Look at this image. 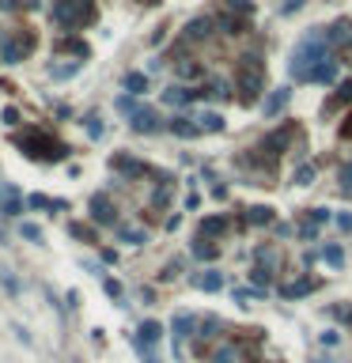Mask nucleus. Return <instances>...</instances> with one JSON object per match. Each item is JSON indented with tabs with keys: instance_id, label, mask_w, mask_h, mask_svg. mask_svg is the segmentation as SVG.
Here are the masks:
<instances>
[{
	"instance_id": "nucleus-34",
	"label": "nucleus",
	"mask_w": 352,
	"mask_h": 363,
	"mask_svg": "<svg viewBox=\"0 0 352 363\" xmlns=\"http://www.w3.org/2000/svg\"><path fill=\"white\" fill-rule=\"evenodd\" d=\"M250 280H254V287H258V292H265V287H269V280H273V269L254 265V269H250Z\"/></svg>"
},
{
	"instance_id": "nucleus-11",
	"label": "nucleus",
	"mask_w": 352,
	"mask_h": 363,
	"mask_svg": "<svg viewBox=\"0 0 352 363\" xmlns=\"http://www.w3.org/2000/svg\"><path fill=\"white\" fill-rule=\"evenodd\" d=\"M160 337H163V325L160 322H144L141 329H136V348H141L144 356H152V348L160 344Z\"/></svg>"
},
{
	"instance_id": "nucleus-21",
	"label": "nucleus",
	"mask_w": 352,
	"mask_h": 363,
	"mask_svg": "<svg viewBox=\"0 0 352 363\" xmlns=\"http://www.w3.org/2000/svg\"><path fill=\"white\" fill-rule=\"evenodd\" d=\"M220 329H224V325H220V318H201V322H197V341H201V348H205L209 341L220 344Z\"/></svg>"
},
{
	"instance_id": "nucleus-16",
	"label": "nucleus",
	"mask_w": 352,
	"mask_h": 363,
	"mask_svg": "<svg viewBox=\"0 0 352 363\" xmlns=\"http://www.w3.org/2000/svg\"><path fill=\"white\" fill-rule=\"evenodd\" d=\"M212 363H243V348L235 341H220L212 348Z\"/></svg>"
},
{
	"instance_id": "nucleus-52",
	"label": "nucleus",
	"mask_w": 352,
	"mask_h": 363,
	"mask_svg": "<svg viewBox=\"0 0 352 363\" xmlns=\"http://www.w3.org/2000/svg\"><path fill=\"white\" fill-rule=\"evenodd\" d=\"M0 242H8V235H4V227H0Z\"/></svg>"
},
{
	"instance_id": "nucleus-49",
	"label": "nucleus",
	"mask_w": 352,
	"mask_h": 363,
	"mask_svg": "<svg viewBox=\"0 0 352 363\" xmlns=\"http://www.w3.org/2000/svg\"><path fill=\"white\" fill-rule=\"evenodd\" d=\"M300 8H303V0H288V4L281 8V15H292V12H300Z\"/></svg>"
},
{
	"instance_id": "nucleus-23",
	"label": "nucleus",
	"mask_w": 352,
	"mask_h": 363,
	"mask_svg": "<svg viewBox=\"0 0 352 363\" xmlns=\"http://www.w3.org/2000/svg\"><path fill=\"white\" fill-rule=\"evenodd\" d=\"M227 235V220L224 216H205L201 220V239H220Z\"/></svg>"
},
{
	"instance_id": "nucleus-31",
	"label": "nucleus",
	"mask_w": 352,
	"mask_h": 363,
	"mask_svg": "<svg viewBox=\"0 0 352 363\" xmlns=\"http://www.w3.org/2000/svg\"><path fill=\"white\" fill-rule=\"evenodd\" d=\"M125 91H129V95H144V91H148V76H144V72H129V76H125Z\"/></svg>"
},
{
	"instance_id": "nucleus-9",
	"label": "nucleus",
	"mask_w": 352,
	"mask_h": 363,
	"mask_svg": "<svg viewBox=\"0 0 352 363\" xmlns=\"http://www.w3.org/2000/svg\"><path fill=\"white\" fill-rule=\"evenodd\" d=\"M23 212V193L12 182H0V216H20Z\"/></svg>"
},
{
	"instance_id": "nucleus-8",
	"label": "nucleus",
	"mask_w": 352,
	"mask_h": 363,
	"mask_svg": "<svg viewBox=\"0 0 352 363\" xmlns=\"http://www.w3.org/2000/svg\"><path fill=\"white\" fill-rule=\"evenodd\" d=\"M91 220L103 223V227H114L118 223V208L110 204L106 193H95V197H91Z\"/></svg>"
},
{
	"instance_id": "nucleus-26",
	"label": "nucleus",
	"mask_w": 352,
	"mask_h": 363,
	"mask_svg": "<svg viewBox=\"0 0 352 363\" xmlns=\"http://www.w3.org/2000/svg\"><path fill=\"white\" fill-rule=\"evenodd\" d=\"M349 102H352V80H345L337 91H333V99L326 102V114H330V110H337V106H349Z\"/></svg>"
},
{
	"instance_id": "nucleus-4",
	"label": "nucleus",
	"mask_w": 352,
	"mask_h": 363,
	"mask_svg": "<svg viewBox=\"0 0 352 363\" xmlns=\"http://www.w3.org/2000/svg\"><path fill=\"white\" fill-rule=\"evenodd\" d=\"M20 148H23L27 155H31V159H42V163H57V159H64V144L50 141V136H42V133L23 136Z\"/></svg>"
},
{
	"instance_id": "nucleus-35",
	"label": "nucleus",
	"mask_w": 352,
	"mask_h": 363,
	"mask_svg": "<svg viewBox=\"0 0 352 363\" xmlns=\"http://www.w3.org/2000/svg\"><path fill=\"white\" fill-rule=\"evenodd\" d=\"M322 257H326V265H333V269L345 265V250H341V246H326V250H322Z\"/></svg>"
},
{
	"instance_id": "nucleus-47",
	"label": "nucleus",
	"mask_w": 352,
	"mask_h": 363,
	"mask_svg": "<svg viewBox=\"0 0 352 363\" xmlns=\"http://www.w3.org/2000/svg\"><path fill=\"white\" fill-rule=\"evenodd\" d=\"M0 280H4L8 292H20V284H15V276H8V269H0Z\"/></svg>"
},
{
	"instance_id": "nucleus-28",
	"label": "nucleus",
	"mask_w": 352,
	"mask_h": 363,
	"mask_svg": "<svg viewBox=\"0 0 352 363\" xmlns=\"http://www.w3.org/2000/svg\"><path fill=\"white\" fill-rule=\"evenodd\" d=\"M193 284H197L201 292H220V287H224V276H220V273H212V269H209V273L193 276Z\"/></svg>"
},
{
	"instance_id": "nucleus-44",
	"label": "nucleus",
	"mask_w": 352,
	"mask_h": 363,
	"mask_svg": "<svg viewBox=\"0 0 352 363\" xmlns=\"http://www.w3.org/2000/svg\"><path fill=\"white\" fill-rule=\"evenodd\" d=\"M337 227L345 231V235H352V212H341V216H337Z\"/></svg>"
},
{
	"instance_id": "nucleus-41",
	"label": "nucleus",
	"mask_w": 352,
	"mask_h": 363,
	"mask_svg": "<svg viewBox=\"0 0 352 363\" xmlns=\"http://www.w3.org/2000/svg\"><path fill=\"white\" fill-rule=\"evenodd\" d=\"M337 182H341V190H349V193H352V163H345V166L337 171Z\"/></svg>"
},
{
	"instance_id": "nucleus-2",
	"label": "nucleus",
	"mask_w": 352,
	"mask_h": 363,
	"mask_svg": "<svg viewBox=\"0 0 352 363\" xmlns=\"http://www.w3.org/2000/svg\"><path fill=\"white\" fill-rule=\"evenodd\" d=\"M262 87H265L262 53H246V57H243V69H239V102H243V106L258 102V99H262Z\"/></svg>"
},
{
	"instance_id": "nucleus-30",
	"label": "nucleus",
	"mask_w": 352,
	"mask_h": 363,
	"mask_svg": "<svg viewBox=\"0 0 352 363\" xmlns=\"http://www.w3.org/2000/svg\"><path fill=\"white\" fill-rule=\"evenodd\" d=\"M80 69H83V61H69V64H50V76H53V80H69V76H76Z\"/></svg>"
},
{
	"instance_id": "nucleus-19",
	"label": "nucleus",
	"mask_w": 352,
	"mask_h": 363,
	"mask_svg": "<svg viewBox=\"0 0 352 363\" xmlns=\"http://www.w3.org/2000/svg\"><path fill=\"white\" fill-rule=\"evenodd\" d=\"M190 254L193 257H197V262H216V257H220V246H216V242H212V239H193V246H190Z\"/></svg>"
},
{
	"instance_id": "nucleus-40",
	"label": "nucleus",
	"mask_w": 352,
	"mask_h": 363,
	"mask_svg": "<svg viewBox=\"0 0 352 363\" xmlns=\"http://www.w3.org/2000/svg\"><path fill=\"white\" fill-rule=\"evenodd\" d=\"M258 295H262L258 287H239V292H235V303H239V306H246L250 299H258Z\"/></svg>"
},
{
	"instance_id": "nucleus-50",
	"label": "nucleus",
	"mask_w": 352,
	"mask_h": 363,
	"mask_svg": "<svg viewBox=\"0 0 352 363\" xmlns=\"http://www.w3.org/2000/svg\"><path fill=\"white\" fill-rule=\"evenodd\" d=\"M27 4H34V0H0V8H27Z\"/></svg>"
},
{
	"instance_id": "nucleus-53",
	"label": "nucleus",
	"mask_w": 352,
	"mask_h": 363,
	"mask_svg": "<svg viewBox=\"0 0 352 363\" xmlns=\"http://www.w3.org/2000/svg\"><path fill=\"white\" fill-rule=\"evenodd\" d=\"M141 4H160V0H141Z\"/></svg>"
},
{
	"instance_id": "nucleus-38",
	"label": "nucleus",
	"mask_w": 352,
	"mask_h": 363,
	"mask_svg": "<svg viewBox=\"0 0 352 363\" xmlns=\"http://www.w3.org/2000/svg\"><path fill=\"white\" fill-rule=\"evenodd\" d=\"M27 204H31V208H64V201H50V197H42V193L27 197Z\"/></svg>"
},
{
	"instance_id": "nucleus-6",
	"label": "nucleus",
	"mask_w": 352,
	"mask_h": 363,
	"mask_svg": "<svg viewBox=\"0 0 352 363\" xmlns=\"http://www.w3.org/2000/svg\"><path fill=\"white\" fill-rule=\"evenodd\" d=\"M171 329H174V356H182V348H186V337H193V333H197V318H193V314H174Z\"/></svg>"
},
{
	"instance_id": "nucleus-29",
	"label": "nucleus",
	"mask_w": 352,
	"mask_h": 363,
	"mask_svg": "<svg viewBox=\"0 0 352 363\" xmlns=\"http://www.w3.org/2000/svg\"><path fill=\"white\" fill-rule=\"evenodd\" d=\"M174 72H178L182 80H197L201 76V64L193 61V57H178V61H174Z\"/></svg>"
},
{
	"instance_id": "nucleus-15",
	"label": "nucleus",
	"mask_w": 352,
	"mask_h": 363,
	"mask_svg": "<svg viewBox=\"0 0 352 363\" xmlns=\"http://www.w3.org/2000/svg\"><path fill=\"white\" fill-rule=\"evenodd\" d=\"M326 220H330L326 208H311L307 216H303V223H300V235H303V239H314V235H318V227H322Z\"/></svg>"
},
{
	"instance_id": "nucleus-12",
	"label": "nucleus",
	"mask_w": 352,
	"mask_h": 363,
	"mask_svg": "<svg viewBox=\"0 0 352 363\" xmlns=\"http://www.w3.org/2000/svg\"><path fill=\"white\" fill-rule=\"evenodd\" d=\"M276 292H281V299H300V295L318 292V280H311V276H300V280H292V284H281Z\"/></svg>"
},
{
	"instance_id": "nucleus-32",
	"label": "nucleus",
	"mask_w": 352,
	"mask_h": 363,
	"mask_svg": "<svg viewBox=\"0 0 352 363\" xmlns=\"http://www.w3.org/2000/svg\"><path fill=\"white\" fill-rule=\"evenodd\" d=\"M193 121L201 125V133H220V129H224V118L220 114H197Z\"/></svg>"
},
{
	"instance_id": "nucleus-10",
	"label": "nucleus",
	"mask_w": 352,
	"mask_h": 363,
	"mask_svg": "<svg viewBox=\"0 0 352 363\" xmlns=\"http://www.w3.org/2000/svg\"><path fill=\"white\" fill-rule=\"evenodd\" d=\"M212 31H216V15H197L186 23V42H209Z\"/></svg>"
},
{
	"instance_id": "nucleus-25",
	"label": "nucleus",
	"mask_w": 352,
	"mask_h": 363,
	"mask_svg": "<svg viewBox=\"0 0 352 363\" xmlns=\"http://www.w3.org/2000/svg\"><path fill=\"white\" fill-rule=\"evenodd\" d=\"M243 220L254 223V227H269V223H273V208H265V204H254V208L243 212Z\"/></svg>"
},
{
	"instance_id": "nucleus-33",
	"label": "nucleus",
	"mask_w": 352,
	"mask_h": 363,
	"mask_svg": "<svg viewBox=\"0 0 352 363\" xmlns=\"http://www.w3.org/2000/svg\"><path fill=\"white\" fill-rule=\"evenodd\" d=\"M201 95H205V99H220V102H224V99L231 95V87H227V80H212L209 87L201 91Z\"/></svg>"
},
{
	"instance_id": "nucleus-51",
	"label": "nucleus",
	"mask_w": 352,
	"mask_h": 363,
	"mask_svg": "<svg viewBox=\"0 0 352 363\" xmlns=\"http://www.w3.org/2000/svg\"><path fill=\"white\" fill-rule=\"evenodd\" d=\"M337 341H341V333H322V344H326V348H333Z\"/></svg>"
},
{
	"instance_id": "nucleus-18",
	"label": "nucleus",
	"mask_w": 352,
	"mask_h": 363,
	"mask_svg": "<svg viewBox=\"0 0 352 363\" xmlns=\"http://www.w3.org/2000/svg\"><path fill=\"white\" fill-rule=\"evenodd\" d=\"M246 27H250V20H235V15H224V12L216 15V31H224L227 38H239V34H246Z\"/></svg>"
},
{
	"instance_id": "nucleus-14",
	"label": "nucleus",
	"mask_w": 352,
	"mask_h": 363,
	"mask_svg": "<svg viewBox=\"0 0 352 363\" xmlns=\"http://www.w3.org/2000/svg\"><path fill=\"white\" fill-rule=\"evenodd\" d=\"M326 34H330V45H337V50H352V20H337Z\"/></svg>"
},
{
	"instance_id": "nucleus-45",
	"label": "nucleus",
	"mask_w": 352,
	"mask_h": 363,
	"mask_svg": "<svg viewBox=\"0 0 352 363\" xmlns=\"http://www.w3.org/2000/svg\"><path fill=\"white\" fill-rule=\"evenodd\" d=\"M87 133H91V136H103V121H99L95 114L87 118Z\"/></svg>"
},
{
	"instance_id": "nucleus-48",
	"label": "nucleus",
	"mask_w": 352,
	"mask_h": 363,
	"mask_svg": "<svg viewBox=\"0 0 352 363\" xmlns=\"http://www.w3.org/2000/svg\"><path fill=\"white\" fill-rule=\"evenodd\" d=\"M341 141H352V114L341 121Z\"/></svg>"
},
{
	"instance_id": "nucleus-24",
	"label": "nucleus",
	"mask_w": 352,
	"mask_h": 363,
	"mask_svg": "<svg viewBox=\"0 0 352 363\" xmlns=\"http://www.w3.org/2000/svg\"><path fill=\"white\" fill-rule=\"evenodd\" d=\"M288 99H292V91L288 87H281V91H273L269 99H265V118H276L284 106H288Z\"/></svg>"
},
{
	"instance_id": "nucleus-1",
	"label": "nucleus",
	"mask_w": 352,
	"mask_h": 363,
	"mask_svg": "<svg viewBox=\"0 0 352 363\" xmlns=\"http://www.w3.org/2000/svg\"><path fill=\"white\" fill-rule=\"evenodd\" d=\"M330 61V34L322 31V27H314L311 34H303L300 42H295L292 57H288V72L295 80H307L318 64Z\"/></svg>"
},
{
	"instance_id": "nucleus-36",
	"label": "nucleus",
	"mask_w": 352,
	"mask_h": 363,
	"mask_svg": "<svg viewBox=\"0 0 352 363\" xmlns=\"http://www.w3.org/2000/svg\"><path fill=\"white\" fill-rule=\"evenodd\" d=\"M254 257H258V262H262V269H269L273 262H281V254H276L273 246H258V254H254Z\"/></svg>"
},
{
	"instance_id": "nucleus-3",
	"label": "nucleus",
	"mask_w": 352,
	"mask_h": 363,
	"mask_svg": "<svg viewBox=\"0 0 352 363\" xmlns=\"http://www.w3.org/2000/svg\"><path fill=\"white\" fill-rule=\"evenodd\" d=\"M91 20V0H57L53 4V23L64 31H76Z\"/></svg>"
},
{
	"instance_id": "nucleus-42",
	"label": "nucleus",
	"mask_w": 352,
	"mask_h": 363,
	"mask_svg": "<svg viewBox=\"0 0 352 363\" xmlns=\"http://www.w3.org/2000/svg\"><path fill=\"white\" fill-rule=\"evenodd\" d=\"M314 182V166H300L295 171V185H311Z\"/></svg>"
},
{
	"instance_id": "nucleus-20",
	"label": "nucleus",
	"mask_w": 352,
	"mask_h": 363,
	"mask_svg": "<svg viewBox=\"0 0 352 363\" xmlns=\"http://www.w3.org/2000/svg\"><path fill=\"white\" fill-rule=\"evenodd\" d=\"M220 12L235 15V20H250L254 15V0H220Z\"/></svg>"
},
{
	"instance_id": "nucleus-37",
	"label": "nucleus",
	"mask_w": 352,
	"mask_h": 363,
	"mask_svg": "<svg viewBox=\"0 0 352 363\" xmlns=\"http://www.w3.org/2000/svg\"><path fill=\"white\" fill-rule=\"evenodd\" d=\"M118 235H122L129 246H141V242H144V231L141 227H118Z\"/></svg>"
},
{
	"instance_id": "nucleus-54",
	"label": "nucleus",
	"mask_w": 352,
	"mask_h": 363,
	"mask_svg": "<svg viewBox=\"0 0 352 363\" xmlns=\"http://www.w3.org/2000/svg\"><path fill=\"white\" fill-rule=\"evenodd\" d=\"M314 363H330V360H314Z\"/></svg>"
},
{
	"instance_id": "nucleus-27",
	"label": "nucleus",
	"mask_w": 352,
	"mask_h": 363,
	"mask_svg": "<svg viewBox=\"0 0 352 363\" xmlns=\"http://www.w3.org/2000/svg\"><path fill=\"white\" fill-rule=\"evenodd\" d=\"M333 76H337V61H333V57H330L326 64H318V69H314V72H311V76H307V83H330Z\"/></svg>"
},
{
	"instance_id": "nucleus-22",
	"label": "nucleus",
	"mask_w": 352,
	"mask_h": 363,
	"mask_svg": "<svg viewBox=\"0 0 352 363\" xmlns=\"http://www.w3.org/2000/svg\"><path fill=\"white\" fill-rule=\"evenodd\" d=\"M171 133L182 136V141H193V136H201V125L193 118H174L171 121Z\"/></svg>"
},
{
	"instance_id": "nucleus-39",
	"label": "nucleus",
	"mask_w": 352,
	"mask_h": 363,
	"mask_svg": "<svg viewBox=\"0 0 352 363\" xmlns=\"http://www.w3.org/2000/svg\"><path fill=\"white\" fill-rule=\"evenodd\" d=\"M171 190H174V185H171V178H167V182L160 185V190H155V197H152V204H155V208H163V204L171 201Z\"/></svg>"
},
{
	"instance_id": "nucleus-5",
	"label": "nucleus",
	"mask_w": 352,
	"mask_h": 363,
	"mask_svg": "<svg viewBox=\"0 0 352 363\" xmlns=\"http://www.w3.org/2000/svg\"><path fill=\"white\" fill-rule=\"evenodd\" d=\"M31 45H34V38H27V34H8L0 42V57H4V64H20L31 53Z\"/></svg>"
},
{
	"instance_id": "nucleus-43",
	"label": "nucleus",
	"mask_w": 352,
	"mask_h": 363,
	"mask_svg": "<svg viewBox=\"0 0 352 363\" xmlns=\"http://www.w3.org/2000/svg\"><path fill=\"white\" fill-rule=\"evenodd\" d=\"M23 239H31V242H42V227H38V223H23Z\"/></svg>"
},
{
	"instance_id": "nucleus-7",
	"label": "nucleus",
	"mask_w": 352,
	"mask_h": 363,
	"mask_svg": "<svg viewBox=\"0 0 352 363\" xmlns=\"http://www.w3.org/2000/svg\"><path fill=\"white\" fill-rule=\"evenodd\" d=\"M129 125H133V133H144V136H152V133H160L163 129V118L155 114V110H148V106H141L133 118H129Z\"/></svg>"
},
{
	"instance_id": "nucleus-17",
	"label": "nucleus",
	"mask_w": 352,
	"mask_h": 363,
	"mask_svg": "<svg viewBox=\"0 0 352 363\" xmlns=\"http://www.w3.org/2000/svg\"><path fill=\"white\" fill-rule=\"evenodd\" d=\"M193 99H205L201 91H190V87H167L163 91V102L167 106H190Z\"/></svg>"
},
{
	"instance_id": "nucleus-46",
	"label": "nucleus",
	"mask_w": 352,
	"mask_h": 363,
	"mask_svg": "<svg viewBox=\"0 0 352 363\" xmlns=\"http://www.w3.org/2000/svg\"><path fill=\"white\" fill-rule=\"evenodd\" d=\"M103 287H106V295H110V299H122V284H118V280H106Z\"/></svg>"
},
{
	"instance_id": "nucleus-13",
	"label": "nucleus",
	"mask_w": 352,
	"mask_h": 363,
	"mask_svg": "<svg viewBox=\"0 0 352 363\" xmlns=\"http://www.w3.org/2000/svg\"><path fill=\"white\" fill-rule=\"evenodd\" d=\"M110 166H114L118 174H125V178H144V174H148V166L141 159H129V155H114Z\"/></svg>"
}]
</instances>
